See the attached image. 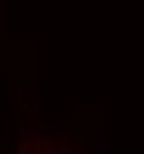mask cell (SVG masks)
<instances>
[{"label":"cell","mask_w":144,"mask_h":154,"mask_svg":"<svg viewBox=\"0 0 144 154\" xmlns=\"http://www.w3.org/2000/svg\"><path fill=\"white\" fill-rule=\"evenodd\" d=\"M25 152H29V142H27V140L21 142L19 146H15V152L13 154H25Z\"/></svg>","instance_id":"cell-2"},{"label":"cell","mask_w":144,"mask_h":154,"mask_svg":"<svg viewBox=\"0 0 144 154\" xmlns=\"http://www.w3.org/2000/svg\"><path fill=\"white\" fill-rule=\"evenodd\" d=\"M6 152H8V154L15 152V142H13V137H11V135H6Z\"/></svg>","instance_id":"cell-3"},{"label":"cell","mask_w":144,"mask_h":154,"mask_svg":"<svg viewBox=\"0 0 144 154\" xmlns=\"http://www.w3.org/2000/svg\"><path fill=\"white\" fill-rule=\"evenodd\" d=\"M15 104H21L25 112H29V102L31 100H38V90H23V88H17L15 90Z\"/></svg>","instance_id":"cell-1"}]
</instances>
